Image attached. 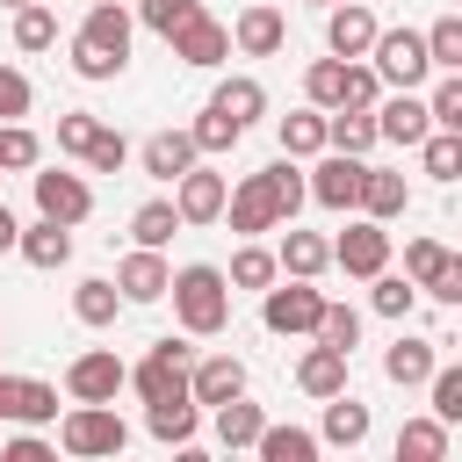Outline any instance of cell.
<instances>
[{"mask_svg":"<svg viewBox=\"0 0 462 462\" xmlns=\"http://www.w3.org/2000/svg\"><path fill=\"white\" fill-rule=\"evenodd\" d=\"M166 296H173L180 332H195V339H209V332L231 325V282H224V267H209V260L180 267V274L166 282Z\"/></svg>","mask_w":462,"mask_h":462,"instance_id":"obj_1","label":"cell"},{"mask_svg":"<svg viewBox=\"0 0 462 462\" xmlns=\"http://www.w3.org/2000/svg\"><path fill=\"white\" fill-rule=\"evenodd\" d=\"M58 448L65 455H123L130 448V426L116 419V404H72L65 419H58Z\"/></svg>","mask_w":462,"mask_h":462,"instance_id":"obj_2","label":"cell"},{"mask_svg":"<svg viewBox=\"0 0 462 462\" xmlns=\"http://www.w3.org/2000/svg\"><path fill=\"white\" fill-rule=\"evenodd\" d=\"M368 65H375V79H383V87H426V72H433V58H426V36H419V29H375Z\"/></svg>","mask_w":462,"mask_h":462,"instance_id":"obj_3","label":"cell"},{"mask_svg":"<svg viewBox=\"0 0 462 462\" xmlns=\"http://www.w3.org/2000/svg\"><path fill=\"white\" fill-rule=\"evenodd\" d=\"M318 310H325V289H310L303 274H289L282 289H274V282L260 289V325H267L274 339H296V332H310V325H318Z\"/></svg>","mask_w":462,"mask_h":462,"instance_id":"obj_4","label":"cell"},{"mask_svg":"<svg viewBox=\"0 0 462 462\" xmlns=\"http://www.w3.org/2000/svg\"><path fill=\"white\" fill-rule=\"evenodd\" d=\"M188 361H195V346H188V339H173V332H166V339H152V346H144V361L130 368L137 397H144V404H159V397H188Z\"/></svg>","mask_w":462,"mask_h":462,"instance_id":"obj_5","label":"cell"},{"mask_svg":"<svg viewBox=\"0 0 462 462\" xmlns=\"http://www.w3.org/2000/svg\"><path fill=\"white\" fill-rule=\"evenodd\" d=\"M123 383H130V368L116 361V346H87V354H72V368H65V397H72V404H116Z\"/></svg>","mask_w":462,"mask_h":462,"instance_id":"obj_6","label":"cell"},{"mask_svg":"<svg viewBox=\"0 0 462 462\" xmlns=\"http://www.w3.org/2000/svg\"><path fill=\"white\" fill-rule=\"evenodd\" d=\"M224 224H231L238 238H260V231H282V202H274V188H267L260 173H245L238 188H224Z\"/></svg>","mask_w":462,"mask_h":462,"instance_id":"obj_7","label":"cell"},{"mask_svg":"<svg viewBox=\"0 0 462 462\" xmlns=\"http://www.w3.org/2000/svg\"><path fill=\"white\" fill-rule=\"evenodd\" d=\"M361 166L368 159H354V152H318V166H310V180H303V195L310 202H325V209H354V195H361Z\"/></svg>","mask_w":462,"mask_h":462,"instance_id":"obj_8","label":"cell"},{"mask_svg":"<svg viewBox=\"0 0 462 462\" xmlns=\"http://www.w3.org/2000/svg\"><path fill=\"white\" fill-rule=\"evenodd\" d=\"M29 188H36V217H51V224H87L94 217V188L79 180V173H29Z\"/></svg>","mask_w":462,"mask_h":462,"instance_id":"obj_9","label":"cell"},{"mask_svg":"<svg viewBox=\"0 0 462 462\" xmlns=\"http://www.w3.org/2000/svg\"><path fill=\"white\" fill-rule=\"evenodd\" d=\"M332 267H346V274H383L390 267V231L375 224V217H361V224H346L339 238H332Z\"/></svg>","mask_w":462,"mask_h":462,"instance_id":"obj_10","label":"cell"},{"mask_svg":"<svg viewBox=\"0 0 462 462\" xmlns=\"http://www.w3.org/2000/svg\"><path fill=\"white\" fill-rule=\"evenodd\" d=\"M166 43H173V58H180V65H202V72L231 58V29H224L217 14H202V7H195V14H188L173 36H166Z\"/></svg>","mask_w":462,"mask_h":462,"instance_id":"obj_11","label":"cell"},{"mask_svg":"<svg viewBox=\"0 0 462 462\" xmlns=\"http://www.w3.org/2000/svg\"><path fill=\"white\" fill-rule=\"evenodd\" d=\"M224 188H231V180L209 173V166L195 159V166L173 180V209H180V224H217V217H224Z\"/></svg>","mask_w":462,"mask_h":462,"instance_id":"obj_12","label":"cell"},{"mask_svg":"<svg viewBox=\"0 0 462 462\" xmlns=\"http://www.w3.org/2000/svg\"><path fill=\"white\" fill-rule=\"evenodd\" d=\"M368 116H375V137H390V144H419V137L433 130V116H426L419 87H397V94H390V101H375Z\"/></svg>","mask_w":462,"mask_h":462,"instance_id":"obj_13","label":"cell"},{"mask_svg":"<svg viewBox=\"0 0 462 462\" xmlns=\"http://www.w3.org/2000/svg\"><path fill=\"white\" fill-rule=\"evenodd\" d=\"M166 282H173V267H166V253H159V245H137V253H123V267H116L123 303H159V296H166Z\"/></svg>","mask_w":462,"mask_h":462,"instance_id":"obj_14","label":"cell"},{"mask_svg":"<svg viewBox=\"0 0 462 462\" xmlns=\"http://www.w3.org/2000/svg\"><path fill=\"white\" fill-rule=\"evenodd\" d=\"M0 419L43 426V419H58V390H51L43 375H0Z\"/></svg>","mask_w":462,"mask_h":462,"instance_id":"obj_15","label":"cell"},{"mask_svg":"<svg viewBox=\"0 0 462 462\" xmlns=\"http://www.w3.org/2000/svg\"><path fill=\"white\" fill-rule=\"evenodd\" d=\"M368 43H375V14H368L361 0L325 7V51H332V58H368Z\"/></svg>","mask_w":462,"mask_h":462,"instance_id":"obj_16","label":"cell"},{"mask_svg":"<svg viewBox=\"0 0 462 462\" xmlns=\"http://www.w3.org/2000/svg\"><path fill=\"white\" fill-rule=\"evenodd\" d=\"M245 390V361L238 354H209V361H188V397L195 404H224Z\"/></svg>","mask_w":462,"mask_h":462,"instance_id":"obj_17","label":"cell"},{"mask_svg":"<svg viewBox=\"0 0 462 462\" xmlns=\"http://www.w3.org/2000/svg\"><path fill=\"white\" fill-rule=\"evenodd\" d=\"M282 43H289L282 7H245V14L231 22V51H245V58H274Z\"/></svg>","mask_w":462,"mask_h":462,"instance_id":"obj_18","label":"cell"},{"mask_svg":"<svg viewBox=\"0 0 462 462\" xmlns=\"http://www.w3.org/2000/svg\"><path fill=\"white\" fill-rule=\"evenodd\" d=\"M404 202H411L404 173H390V166H361V195H354V209H361V217L390 224V217H404Z\"/></svg>","mask_w":462,"mask_h":462,"instance_id":"obj_19","label":"cell"},{"mask_svg":"<svg viewBox=\"0 0 462 462\" xmlns=\"http://www.w3.org/2000/svg\"><path fill=\"white\" fill-rule=\"evenodd\" d=\"M137 159H144V173H152V180H180L202 152H195V137H188V130H152Z\"/></svg>","mask_w":462,"mask_h":462,"instance_id":"obj_20","label":"cell"},{"mask_svg":"<svg viewBox=\"0 0 462 462\" xmlns=\"http://www.w3.org/2000/svg\"><path fill=\"white\" fill-rule=\"evenodd\" d=\"M14 253H22L29 267H43V274H51V267H65V260H72V224L36 217L29 231H14Z\"/></svg>","mask_w":462,"mask_h":462,"instance_id":"obj_21","label":"cell"},{"mask_svg":"<svg viewBox=\"0 0 462 462\" xmlns=\"http://www.w3.org/2000/svg\"><path fill=\"white\" fill-rule=\"evenodd\" d=\"M274 267L282 274H303V282H318L325 267H332V238H318V231H282V245H274Z\"/></svg>","mask_w":462,"mask_h":462,"instance_id":"obj_22","label":"cell"},{"mask_svg":"<svg viewBox=\"0 0 462 462\" xmlns=\"http://www.w3.org/2000/svg\"><path fill=\"white\" fill-rule=\"evenodd\" d=\"M209 108H224L238 130H253L260 116H267V87L253 79V72H231V79H217V94H209Z\"/></svg>","mask_w":462,"mask_h":462,"instance_id":"obj_23","label":"cell"},{"mask_svg":"<svg viewBox=\"0 0 462 462\" xmlns=\"http://www.w3.org/2000/svg\"><path fill=\"white\" fill-rule=\"evenodd\" d=\"M433 346H440V339L397 332V339H390V354H383V375H390V383H404V390H411V383H426V375H433V361H440Z\"/></svg>","mask_w":462,"mask_h":462,"instance_id":"obj_24","label":"cell"},{"mask_svg":"<svg viewBox=\"0 0 462 462\" xmlns=\"http://www.w3.org/2000/svg\"><path fill=\"white\" fill-rule=\"evenodd\" d=\"M144 426H152V440L188 448L195 426H202V404H195V397H159V404H144Z\"/></svg>","mask_w":462,"mask_h":462,"instance_id":"obj_25","label":"cell"},{"mask_svg":"<svg viewBox=\"0 0 462 462\" xmlns=\"http://www.w3.org/2000/svg\"><path fill=\"white\" fill-rule=\"evenodd\" d=\"M325 144H332V152L368 159L383 137H375V116H368V108H325Z\"/></svg>","mask_w":462,"mask_h":462,"instance_id":"obj_26","label":"cell"},{"mask_svg":"<svg viewBox=\"0 0 462 462\" xmlns=\"http://www.w3.org/2000/svg\"><path fill=\"white\" fill-rule=\"evenodd\" d=\"M296 390H303V397H339V390H346V354H339V346H310V354L296 361Z\"/></svg>","mask_w":462,"mask_h":462,"instance_id":"obj_27","label":"cell"},{"mask_svg":"<svg viewBox=\"0 0 462 462\" xmlns=\"http://www.w3.org/2000/svg\"><path fill=\"white\" fill-rule=\"evenodd\" d=\"M79 36H87L94 51L130 58V14H123V0H94V7H87V22H79Z\"/></svg>","mask_w":462,"mask_h":462,"instance_id":"obj_28","label":"cell"},{"mask_svg":"<svg viewBox=\"0 0 462 462\" xmlns=\"http://www.w3.org/2000/svg\"><path fill=\"white\" fill-rule=\"evenodd\" d=\"M209 411H217V440H224V448H253V440H260V426H267V411H260V404H245V390H238V397H224V404H209Z\"/></svg>","mask_w":462,"mask_h":462,"instance_id":"obj_29","label":"cell"},{"mask_svg":"<svg viewBox=\"0 0 462 462\" xmlns=\"http://www.w3.org/2000/svg\"><path fill=\"white\" fill-rule=\"evenodd\" d=\"M274 137H282L289 159H318V152H325V108H296V116H282Z\"/></svg>","mask_w":462,"mask_h":462,"instance_id":"obj_30","label":"cell"},{"mask_svg":"<svg viewBox=\"0 0 462 462\" xmlns=\"http://www.w3.org/2000/svg\"><path fill=\"white\" fill-rule=\"evenodd\" d=\"M116 310H123V289H116V282L87 274V282L72 289V318H79V325H116Z\"/></svg>","mask_w":462,"mask_h":462,"instance_id":"obj_31","label":"cell"},{"mask_svg":"<svg viewBox=\"0 0 462 462\" xmlns=\"http://www.w3.org/2000/svg\"><path fill=\"white\" fill-rule=\"evenodd\" d=\"M325 440H332V448H361V440H368V404H354L346 390L325 397Z\"/></svg>","mask_w":462,"mask_h":462,"instance_id":"obj_32","label":"cell"},{"mask_svg":"<svg viewBox=\"0 0 462 462\" xmlns=\"http://www.w3.org/2000/svg\"><path fill=\"white\" fill-rule=\"evenodd\" d=\"M448 455V426L440 419H404L397 426V462H440Z\"/></svg>","mask_w":462,"mask_h":462,"instance_id":"obj_33","label":"cell"},{"mask_svg":"<svg viewBox=\"0 0 462 462\" xmlns=\"http://www.w3.org/2000/svg\"><path fill=\"white\" fill-rule=\"evenodd\" d=\"M419 159L433 180H462V130H426L419 137Z\"/></svg>","mask_w":462,"mask_h":462,"instance_id":"obj_34","label":"cell"},{"mask_svg":"<svg viewBox=\"0 0 462 462\" xmlns=\"http://www.w3.org/2000/svg\"><path fill=\"white\" fill-rule=\"evenodd\" d=\"M310 339H318V346L354 354V339H361V310H354V303H325V310H318V325H310Z\"/></svg>","mask_w":462,"mask_h":462,"instance_id":"obj_35","label":"cell"},{"mask_svg":"<svg viewBox=\"0 0 462 462\" xmlns=\"http://www.w3.org/2000/svg\"><path fill=\"white\" fill-rule=\"evenodd\" d=\"M267 462H310L318 455V433H303V426H260V440H253Z\"/></svg>","mask_w":462,"mask_h":462,"instance_id":"obj_36","label":"cell"},{"mask_svg":"<svg viewBox=\"0 0 462 462\" xmlns=\"http://www.w3.org/2000/svg\"><path fill=\"white\" fill-rule=\"evenodd\" d=\"M51 43H58V14H51L43 0L14 7V51H51Z\"/></svg>","mask_w":462,"mask_h":462,"instance_id":"obj_37","label":"cell"},{"mask_svg":"<svg viewBox=\"0 0 462 462\" xmlns=\"http://www.w3.org/2000/svg\"><path fill=\"white\" fill-rule=\"evenodd\" d=\"M426 58H433V72H462V14H440L426 29Z\"/></svg>","mask_w":462,"mask_h":462,"instance_id":"obj_38","label":"cell"},{"mask_svg":"<svg viewBox=\"0 0 462 462\" xmlns=\"http://www.w3.org/2000/svg\"><path fill=\"white\" fill-rule=\"evenodd\" d=\"M339 87H346V58H310V72H303L310 108H339Z\"/></svg>","mask_w":462,"mask_h":462,"instance_id":"obj_39","label":"cell"},{"mask_svg":"<svg viewBox=\"0 0 462 462\" xmlns=\"http://www.w3.org/2000/svg\"><path fill=\"white\" fill-rule=\"evenodd\" d=\"M260 180L274 188V202H282V224H296V209H303V173H296V159L282 152L274 166H260Z\"/></svg>","mask_w":462,"mask_h":462,"instance_id":"obj_40","label":"cell"},{"mask_svg":"<svg viewBox=\"0 0 462 462\" xmlns=\"http://www.w3.org/2000/svg\"><path fill=\"white\" fill-rule=\"evenodd\" d=\"M173 231H180V209H173V202H144V209L130 217V238H137V245H173Z\"/></svg>","mask_w":462,"mask_h":462,"instance_id":"obj_41","label":"cell"},{"mask_svg":"<svg viewBox=\"0 0 462 462\" xmlns=\"http://www.w3.org/2000/svg\"><path fill=\"white\" fill-rule=\"evenodd\" d=\"M274 274H282V267H274V253H267V245H238V253H231V274H224V282H231V289H267Z\"/></svg>","mask_w":462,"mask_h":462,"instance_id":"obj_42","label":"cell"},{"mask_svg":"<svg viewBox=\"0 0 462 462\" xmlns=\"http://www.w3.org/2000/svg\"><path fill=\"white\" fill-rule=\"evenodd\" d=\"M368 282H375L368 303H375L383 318H411V303H419V282H411V274H390V267H383V274H368Z\"/></svg>","mask_w":462,"mask_h":462,"instance_id":"obj_43","label":"cell"},{"mask_svg":"<svg viewBox=\"0 0 462 462\" xmlns=\"http://www.w3.org/2000/svg\"><path fill=\"white\" fill-rule=\"evenodd\" d=\"M36 159H43L36 130H29V123H0V173H29Z\"/></svg>","mask_w":462,"mask_h":462,"instance_id":"obj_44","label":"cell"},{"mask_svg":"<svg viewBox=\"0 0 462 462\" xmlns=\"http://www.w3.org/2000/svg\"><path fill=\"white\" fill-rule=\"evenodd\" d=\"M188 137H195V152H231V144H238L245 130H238V123L224 116V108H202V116L188 123Z\"/></svg>","mask_w":462,"mask_h":462,"instance_id":"obj_45","label":"cell"},{"mask_svg":"<svg viewBox=\"0 0 462 462\" xmlns=\"http://www.w3.org/2000/svg\"><path fill=\"white\" fill-rule=\"evenodd\" d=\"M426 116L433 130H462V72H440V87L426 94Z\"/></svg>","mask_w":462,"mask_h":462,"instance_id":"obj_46","label":"cell"},{"mask_svg":"<svg viewBox=\"0 0 462 462\" xmlns=\"http://www.w3.org/2000/svg\"><path fill=\"white\" fill-rule=\"evenodd\" d=\"M426 383H433V419H440V426H462V368H440V361H433Z\"/></svg>","mask_w":462,"mask_h":462,"instance_id":"obj_47","label":"cell"},{"mask_svg":"<svg viewBox=\"0 0 462 462\" xmlns=\"http://www.w3.org/2000/svg\"><path fill=\"white\" fill-rule=\"evenodd\" d=\"M448 260H455V253H448L440 238H411V245H404V274H411L419 289H426V282H433V274H440Z\"/></svg>","mask_w":462,"mask_h":462,"instance_id":"obj_48","label":"cell"},{"mask_svg":"<svg viewBox=\"0 0 462 462\" xmlns=\"http://www.w3.org/2000/svg\"><path fill=\"white\" fill-rule=\"evenodd\" d=\"M195 7H202V0H137V22H144L152 36H173V29H180Z\"/></svg>","mask_w":462,"mask_h":462,"instance_id":"obj_49","label":"cell"},{"mask_svg":"<svg viewBox=\"0 0 462 462\" xmlns=\"http://www.w3.org/2000/svg\"><path fill=\"white\" fill-rule=\"evenodd\" d=\"M123 65H130V58H116V51H94L87 36H72V72H79V79H116Z\"/></svg>","mask_w":462,"mask_h":462,"instance_id":"obj_50","label":"cell"},{"mask_svg":"<svg viewBox=\"0 0 462 462\" xmlns=\"http://www.w3.org/2000/svg\"><path fill=\"white\" fill-rule=\"evenodd\" d=\"M383 101V79H375V65H354L346 58V87H339V108H375Z\"/></svg>","mask_w":462,"mask_h":462,"instance_id":"obj_51","label":"cell"},{"mask_svg":"<svg viewBox=\"0 0 462 462\" xmlns=\"http://www.w3.org/2000/svg\"><path fill=\"white\" fill-rule=\"evenodd\" d=\"M101 137V116H87V108H72V116H58V152H72V159H87V144Z\"/></svg>","mask_w":462,"mask_h":462,"instance_id":"obj_52","label":"cell"},{"mask_svg":"<svg viewBox=\"0 0 462 462\" xmlns=\"http://www.w3.org/2000/svg\"><path fill=\"white\" fill-rule=\"evenodd\" d=\"M29 72H14V65H0V123H22L29 116Z\"/></svg>","mask_w":462,"mask_h":462,"instance_id":"obj_53","label":"cell"},{"mask_svg":"<svg viewBox=\"0 0 462 462\" xmlns=\"http://www.w3.org/2000/svg\"><path fill=\"white\" fill-rule=\"evenodd\" d=\"M123 159H130V144H123V130H108V123H101V137L87 144V166H94V173H123Z\"/></svg>","mask_w":462,"mask_h":462,"instance_id":"obj_54","label":"cell"},{"mask_svg":"<svg viewBox=\"0 0 462 462\" xmlns=\"http://www.w3.org/2000/svg\"><path fill=\"white\" fill-rule=\"evenodd\" d=\"M426 296H433V303H462V260H448V267L426 282Z\"/></svg>","mask_w":462,"mask_h":462,"instance_id":"obj_55","label":"cell"},{"mask_svg":"<svg viewBox=\"0 0 462 462\" xmlns=\"http://www.w3.org/2000/svg\"><path fill=\"white\" fill-rule=\"evenodd\" d=\"M0 455H7V462H51V440H36V433H14Z\"/></svg>","mask_w":462,"mask_h":462,"instance_id":"obj_56","label":"cell"},{"mask_svg":"<svg viewBox=\"0 0 462 462\" xmlns=\"http://www.w3.org/2000/svg\"><path fill=\"white\" fill-rule=\"evenodd\" d=\"M14 231H22V224H14V209L0 202V253H14Z\"/></svg>","mask_w":462,"mask_h":462,"instance_id":"obj_57","label":"cell"},{"mask_svg":"<svg viewBox=\"0 0 462 462\" xmlns=\"http://www.w3.org/2000/svg\"><path fill=\"white\" fill-rule=\"evenodd\" d=\"M303 7H339V0H303Z\"/></svg>","mask_w":462,"mask_h":462,"instance_id":"obj_58","label":"cell"},{"mask_svg":"<svg viewBox=\"0 0 462 462\" xmlns=\"http://www.w3.org/2000/svg\"><path fill=\"white\" fill-rule=\"evenodd\" d=\"M0 7H29V0H0Z\"/></svg>","mask_w":462,"mask_h":462,"instance_id":"obj_59","label":"cell"}]
</instances>
